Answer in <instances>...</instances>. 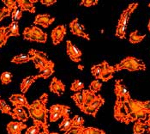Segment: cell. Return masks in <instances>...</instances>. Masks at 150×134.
I'll return each mask as SVG.
<instances>
[{"mask_svg":"<svg viewBox=\"0 0 150 134\" xmlns=\"http://www.w3.org/2000/svg\"><path fill=\"white\" fill-rule=\"evenodd\" d=\"M113 115L116 120L125 125L137 120L145 121L148 113L143 109L142 101L132 99L130 96L116 98Z\"/></svg>","mask_w":150,"mask_h":134,"instance_id":"1","label":"cell"},{"mask_svg":"<svg viewBox=\"0 0 150 134\" xmlns=\"http://www.w3.org/2000/svg\"><path fill=\"white\" fill-rule=\"evenodd\" d=\"M48 101V94H42L40 98L34 101L32 104H29L27 108L29 113V116L32 118L35 125L39 126L43 131H48V124H47V113L46 104Z\"/></svg>","mask_w":150,"mask_h":134,"instance_id":"2","label":"cell"},{"mask_svg":"<svg viewBox=\"0 0 150 134\" xmlns=\"http://www.w3.org/2000/svg\"><path fill=\"white\" fill-rule=\"evenodd\" d=\"M115 71H120L123 70H127L129 71H145L146 65L142 60L132 56H128L122 59L118 64L114 66Z\"/></svg>","mask_w":150,"mask_h":134,"instance_id":"3","label":"cell"},{"mask_svg":"<svg viewBox=\"0 0 150 134\" xmlns=\"http://www.w3.org/2000/svg\"><path fill=\"white\" fill-rule=\"evenodd\" d=\"M23 38L31 41L46 43L47 41V34L44 33L36 26H30L23 30Z\"/></svg>","mask_w":150,"mask_h":134,"instance_id":"4","label":"cell"},{"mask_svg":"<svg viewBox=\"0 0 150 134\" xmlns=\"http://www.w3.org/2000/svg\"><path fill=\"white\" fill-rule=\"evenodd\" d=\"M28 55L31 57V60L34 62L35 67L40 71L44 69V67L46 66L47 62L49 61V59L47 58L46 53L35 50V49H30L28 51Z\"/></svg>","mask_w":150,"mask_h":134,"instance_id":"5","label":"cell"},{"mask_svg":"<svg viewBox=\"0 0 150 134\" xmlns=\"http://www.w3.org/2000/svg\"><path fill=\"white\" fill-rule=\"evenodd\" d=\"M69 29H70V32L72 34L82 37L88 41L90 40V37L88 34L85 32L84 30V26L80 24L79 19L78 18H75L74 20H72L69 22Z\"/></svg>","mask_w":150,"mask_h":134,"instance_id":"6","label":"cell"},{"mask_svg":"<svg viewBox=\"0 0 150 134\" xmlns=\"http://www.w3.org/2000/svg\"><path fill=\"white\" fill-rule=\"evenodd\" d=\"M66 53L72 61L76 63L81 62V57L82 55V53L81 50L77 46H76L70 41H66Z\"/></svg>","mask_w":150,"mask_h":134,"instance_id":"7","label":"cell"},{"mask_svg":"<svg viewBox=\"0 0 150 134\" xmlns=\"http://www.w3.org/2000/svg\"><path fill=\"white\" fill-rule=\"evenodd\" d=\"M66 27L64 25H58L54 29H52L51 37L52 41L54 46H57L59 43H61L64 38V35L66 34Z\"/></svg>","mask_w":150,"mask_h":134,"instance_id":"8","label":"cell"},{"mask_svg":"<svg viewBox=\"0 0 150 134\" xmlns=\"http://www.w3.org/2000/svg\"><path fill=\"white\" fill-rule=\"evenodd\" d=\"M137 7H138V3L130 4L127 8L122 12V14L120 15V17H119V20H118V23H117V24L124 25V26L127 27L131 15L133 14V12L135 11V10H136Z\"/></svg>","mask_w":150,"mask_h":134,"instance_id":"9","label":"cell"},{"mask_svg":"<svg viewBox=\"0 0 150 134\" xmlns=\"http://www.w3.org/2000/svg\"><path fill=\"white\" fill-rule=\"evenodd\" d=\"M55 21V17L51 16L49 14H39L35 16L34 23L35 25H40L43 28H48Z\"/></svg>","mask_w":150,"mask_h":134,"instance_id":"10","label":"cell"},{"mask_svg":"<svg viewBox=\"0 0 150 134\" xmlns=\"http://www.w3.org/2000/svg\"><path fill=\"white\" fill-rule=\"evenodd\" d=\"M50 91L58 95V96H61L64 95V91H65V86L63 83V82L61 80H59L58 78H53L51 84L49 86Z\"/></svg>","mask_w":150,"mask_h":134,"instance_id":"11","label":"cell"},{"mask_svg":"<svg viewBox=\"0 0 150 134\" xmlns=\"http://www.w3.org/2000/svg\"><path fill=\"white\" fill-rule=\"evenodd\" d=\"M114 93H115L116 98H121V97H126L130 96L129 90L126 88L125 84L124 83L122 79L116 80L115 87H114Z\"/></svg>","mask_w":150,"mask_h":134,"instance_id":"12","label":"cell"},{"mask_svg":"<svg viewBox=\"0 0 150 134\" xmlns=\"http://www.w3.org/2000/svg\"><path fill=\"white\" fill-rule=\"evenodd\" d=\"M9 100L15 107H22L28 108L29 106L28 101L23 94H13L11 96Z\"/></svg>","mask_w":150,"mask_h":134,"instance_id":"13","label":"cell"},{"mask_svg":"<svg viewBox=\"0 0 150 134\" xmlns=\"http://www.w3.org/2000/svg\"><path fill=\"white\" fill-rule=\"evenodd\" d=\"M26 128L27 125L21 121H11L6 126L9 134H22V131Z\"/></svg>","mask_w":150,"mask_h":134,"instance_id":"14","label":"cell"},{"mask_svg":"<svg viewBox=\"0 0 150 134\" xmlns=\"http://www.w3.org/2000/svg\"><path fill=\"white\" fill-rule=\"evenodd\" d=\"M38 2L37 0H16L17 6L22 11H29L30 13H35V7L34 4Z\"/></svg>","mask_w":150,"mask_h":134,"instance_id":"15","label":"cell"},{"mask_svg":"<svg viewBox=\"0 0 150 134\" xmlns=\"http://www.w3.org/2000/svg\"><path fill=\"white\" fill-rule=\"evenodd\" d=\"M11 117L13 119H16L23 123L28 120V115L22 107H15L12 110Z\"/></svg>","mask_w":150,"mask_h":134,"instance_id":"16","label":"cell"},{"mask_svg":"<svg viewBox=\"0 0 150 134\" xmlns=\"http://www.w3.org/2000/svg\"><path fill=\"white\" fill-rule=\"evenodd\" d=\"M54 73V63L51 60H49L46 65V66L44 67V69L42 71H40V73L37 76V78H44L47 79L50 78L52 74Z\"/></svg>","mask_w":150,"mask_h":134,"instance_id":"17","label":"cell"},{"mask_svg":"<svg viewBox=\"0 0 150 134\" xmlns=\"http://www.w3.org/2000/svg\"><path fill=\"white\" fill-rule=\"evenodd\" d=\"M115 72L116 71L115 69H114V66H110L106 62L104 70H103V71H102V73H101V75L100 77V79L101 81H103V82H107V81H109L110 79H112V78H113V75H114Z\"/></svg>","mask_w":150,"mask_h":134,"instance_id":"18","label":"cell"},{"mask_svg":"<svg viewBox=\"0 0 150 134\" xmlns=\"http://www.w3.org/2000/svg\"><path fill=\"white\" fill-rule=\"evenodd\" d=\"M19 35H20V33H19L18 22H11V23L8 27H6V33H5L6 39L8 40L11 36L17 37Z\"/></svg>","mask_w":150,"mask_h":134,"instance_id":"19","label":"cell"},{"mask_svg":"<svg viewBox=\"0 0 150 134\" xmlns=\"http://www.w3.org/2000/svg\"><path fill=\"white\" fill-rule=\"evenodd\" d=\"M37 76H28L27 78H25L23 80V82L21 83V85H20V89L21 91L23 92V94L24 95L28 89L31 87V85L35 83V81L37 80Z\"/></svg>","mask_w":150,"mask_h":134,"instance_id":"20","label":"cell"},{"mask_svg":"<svg viewBox=\"0 0 150 134\" xmlns=\"http://www.w3.org/2000/svg\"><path fill=\"white\" fill-rule=\"evenodd\" d=\"M63 118L64 119H63L62 122L58 125V128H59L60 131L67 132L73 126V125H72V119L69 117V113H66L64 115Z\"/></svg>","mask_w":150,"mask_h":134,"instance_id":"21","label":"cell"},{"mask_svg":"<svg viewBox=\"0 0 150 134\" xmlns=\"http://www.w3.org/2000/svg\"><path fill=\"white\" fill-rule=\"evenodd\" d=\"M145 36H146L145 34H139L138 30H135L129 34V41L131 44H138L144 40Z\"/></svg>","mask_w":150,"mask_h":134,"instance_id":"22","label":"cell"},{"mask_svg":"<svg viewBox=\"0 0 150 134\" xmlns=\"http://www.w3.org/2000/svg\"><path fill=\"white\" fill-rule=\"evenodd\" d=\"M105 64H106V61H103L102 63H100L99 65H95L91 67V73L96 79H100V77L104 70Z\"/></svg>","mask_w":150,"mask_h":134,"instance_id":"23","label":"cell"},{"mask_svg":"<svg viewBox=\"0 0 150 134\" xmlns=\"http://www.w3.org/2000/svg\"><path fill=\"white\" fill-rule=\"evenodd\" d=\"M147 131V125L145 121L137 120L134 123L133 125V133L134 134H143Z\"/></svg>","mask_w":150,"mask_h":134,"instance_id":"24","label":"cell"},{"mask_svg":"<svg viewBox=\"0 0 150 134\" xmlns=\"http://www.w3.org/2000/svg\"><path fill=\"white\" fill-rule=\"evenodd\" d=\"M83 95V99H84V105L83 106H88L92 103V101L94 100L96 95L90 91L89 89H83L82 91Z\"/></svg>","mask_w":150,"mask_h":134,"instance_id":"25","label":"cell"},{"mask_svg":"<svg viewBox=\"0 0 150 134\" xmlns=\"http://www.w3.org/2000/svg\"><path fill=\"white\" fill-rule=\"evenodd\" d=\"M30 60H31V57L28 54H19L15 56L11 59V62L16 65H21V64H25Z\"/></svg>","mask_w":150,"mask_h":134,"instance_id":"26","label":"cell"},{"mask_svg":"<svg viewBox=\"0 0 150 134\" xmlns=\"http://www.w3.org/2000/svg\"><path fill=\"white\" fill-rule=\"evenodd\" d=\"M69 111H70V108L67 106V108H66L63 112H58V113H50V116H49V120H50V122H56V121L58 120L60 118L64 117V115L66 113H69Z\"/></svg>","mask_w":150,"mask_h":134,"instance_id":"27","label":"cell"},{"mask_svg":"<svg viewBox=\"0 0 150 134\" xmlns=\"http://www.w3.org/2000/svg\"><path fill=\"white\" fill-rule=\"evenodd\" d=\"M71 98L73 99V101H75V103H76V105L80 108V110H81V108H82V107H83V105H84V99H83V95H82V92H76V93H75L72 96H71Z\"/></svg>","mask_w":150,"mask_h":134,"instance_id":"28","label":"cell"},{"mask_svg":"<svg viewBox=\"0 0 150 134\" xmlns=\"http://www.w3.org/2000/svg\"><path fill=\"white\" fill-rule=\"evenodd\" d=\"M105 103V99L100 96V95H97L94 98V100L93 101L92 103L90 104V106L97 109L99 111V109L102 107V105H104Z\"/></svg>","mask_w":150,"mask_h":134,"instance_id":"29","label":"cell"},{"mask_svg":"<svg viewBox=\"0 0 150 134\" xmlns=\"http://www.w3.org/2000/svg\"><path fill=\"white\" fill-rule=\"evenodd\" d=\"M84 89V84H83V83L81 82L80 80H75L73 83H72V84H71V86H70V90L71 91H75L76 93V92H81V90H83Z\"/></svg>","mask_w":150,"mask_h":134,"instance_id":"30","label":"cell"},{"mask_svg":"<svg viewBox=\"0 0 150 134\" xmlns=\"http://www.w3.org/2000/svg\"><path fill=\"white\" fill-rule=\"evenodd\" d=\"M126 28L124 25L117 24L116 28V36L120 38V39H125V34H126Z\"/></svg>","mask_w":150,"mask_h":134,"instance_id":"31","label":"cell"},{"mask_svg":"<svg viewBox=\"0 0 150 134\" xmlns=\"http://www.w3.org/2000/svg\"><path fill=\"white\" fill-rule=\"evenodd\" d=\"M101 88H102V84L98 79H95V80L92 81L90 85H89V90L92 91L93 93H94V94L99 92L101 89Z\"/></svg>","mask_w":150,"mask_h":134,"instance_id":"32","label":"cell"},{"mask_svg":"<svg viewBox=\"0 0 150 134\" xmlns=\"http://www.w3.org/2000/svg\"><path fill=\"white\" fill-rule=\"evenodd\" d=\"M0 111L2 112L3 113H6L9 115H12V111L11 107L6 103V101L3 99L0 100Z\"/></svg>","mask_w":150,"mask_h":134,"instance_id":"33","label":"cell"},{"mask_svg":"<svg viewBox=\"0 0 150 134\" xmlns=\"http://www.w3.org/2000/svg\"><path fill=\"white\" fill-rule=\"evenodd\" d=\"M23 16V11L17 6L16 9H14L11 12L12 22H18Z\"/></svg>","mask_w":150,"mask_h":134,"instance_id":"34","label":"cell"},{"mask_svg":"<svg viewBox=\"0 0 150 134\" xmlns=\"http://www.w3.org/2000/svg\"><path fill=\"white\" fill-rule=\"evenodd\" d=\"M0 80L3 84H9L12 81V74L9 71H4L1 74Z\"/></svg>","mask_w":150,"mask_h":134,"instance_id":"35","label":"cell"},{"mask_svg":"<svg viewBox=\"0 0 150 134\" xmlns=\"http://www.w3.org/2000/svg\"><path fill=\"white\" fill-rule=\"evenodd\" d=\"M81 111L83 112L86 114H88V115H91L93 117H96V114L98 113V110L92 108L90 105H88V106H83L82 108L81 109Z\"/></svg>","mask_w":150,"mask_h":134,"instance_id":"36","label":"cell"},{"mask_svg":"<svg viewBox=\"0 0 150 134\" xmlns=\"http://www.w3.org/2000/svg\"><path fill=\"white\" fill-rule=\"evenodd\" d=\"M66 108H67V106H65V105L54 104V105H52V106L50 107V108L48 109V113H52L63 112Z\"/></svg>","mask_w":150,"mask_h":134,"instance_id":"37","label":"cell"},{"mask_svg":"<svg viewBox=\"0 0 150 134\" xmlns=\"http://www.w3.org/2000/svg\"><path fill=\"white\" fill-rule=\"evenodd\" d=\"M6 33V27H0V47L4 46L7 43V39L5 36Z\"/></svg>","mask_w":150,"mask_h":134,"instance_id":"38","label":"cell"},{"mask_svg":"<svg viewBox=\"0 0 150 134\" xmlns=\"http://www.w3.org/2000/svg\"><path fill=\"white\" fill-rule=\"evenodd\" d=\"M72 125H73V126H76V127L83 126L84 119L80 115H75L72 119Z\"/></svg>","mask_w":150,"mask_h":134,"instance_id":"39","label":"cell"},{"mask_svg":"<svg viewBox=\"0 0 150 134\" xmlns=\"http://www.w3.org/2000/svg\"><path fill=\"white\" fill-rule=\"evenodd\" d=\"M100 131V129L95 127H84L81 134H99Z\"/></svg>","mask_w":150,"mask_h":134,"instance_id":"40","label":"cell"},{"mask_svg":"<svg viewBox=\"0 0 150 134\" xmlns=\"http://www.w3.org/2000/svg\"><path fill=\"white\" fill-rule=\"evenodd\" d=\"M2 2L4 4L5 7L11 11H13L14 9H16L17 7L16 1H15V0H3Z\"/></svg>","mask_w":150,"mask_h":134,"instance_id":"41","label":"cell"},{"mask_svg":"<svg viewBox=\"0 0 150 134\" xmlns=\"http://www.w3.org/2000/svg\"><path fill=\"white\" fill-rule=\"evenodd\" d=\"M12 11L7 9L6 7H4V8H0V22L2 20H4L5 17H8L10 16H11Z\"/></svg>","mask_w":150,"mask_h":134,"instance_id":"42","label":"cell"},{"mask_svg":"<svg viewBox=\"0 0 150 134\" xmlns=\"http://www.w3.org/2000/svg\"><path fill=\"white\" fill-rule=\"evenodd\" d=\"M84 126H80V127H76V126H72L69 131L65 132L64 134H81L82 130H83Z\"/></svg>","mask_w":150,"mask_h":134,"instance_id":"43","label":"cell"},{"mask_svg":"<svg viewBox=\"0 0 150 134\" xmlns=\"http://www.w3.org/2000/svg\"><path fill=\"white\" fill-rule=\"evenodd\" d=\"M40 128L34 125L27 129L25 134H40Z\"/></svg>","mask_w":150,"mask_h":134,"instance_id":"44","label":"cell"},{"mask_svg":"<svg viewBox=\"0 0 150 134\" xmlns=\"http://www.w3.org/2000/svg\"><path fill=\"white\" fill-rule=\"evenodd\" d=\"M98 0H82L80 3V5H83L85 7H91L93 5H96L98 4Z\"/></svg>","mask_w":150,"mask_h":134,"instance_id":"45","label":"cell"},{"mask_svg":"<svg viewBox=\"0 0 150 134\" xmlns=\"http://www.w3.org/2000/svg\"><path fill=\"white\" fill-rule=\"evenodd\" d=\"M142 107H143V109L148 113V115L150 114V101H142Z\"/></svg>","mask_w":150,"mask_h":134,"instance_id":"46","label":"cell"},{"mask_svg":"<svg viewBox=\"0 0 150 134\" xmlns=\"http://www.w3.org/2000/svg\"><path fill=\"white\" fill-rule=\"evenodd\" d=\"M40 2L46 6H51V5L54 4L57 1L56 0H40Z\"/></svg>","mask_w":150,"mask_h":134,"instance_id":"47","label":"cell"},{"mask_svg":"<svg viewBox=\"0 0 150 134\" xmlns=\"http://www.w3.org/2000/svg\"><path fill=\"white\" fill-rule=\"evenodd\" d=\"M145 123H146V125L148 127V133L147 134H150V114L148 115L147 120H145Z\"/></svg>","mask_w":150,"mask_h":134,"instance_id":"48","label":"cell"},{"mask_svg":"<svg viewBox=\"0 0 150 134\" xmlns=\"http://www.w3.org/2000/svg\"><path fill=\"white\" fill-rule=\"evenodd\" d=\"M49 132H46V131H42L41 133H40V134H48Z\"/></svg>","mask_w":150,"mask_h":134,"instance_id":"49","label":"cell"},{"mask_svg":"<svg viewBox=\"0 0 150 134\" xmlns=\"http://www.w3.org/2000/svg\"><path fill=\"white\" fill-rule=\"evenodd\" d=\"M78 68H79V69H80L81 71H82L84 67H83V66H81V65H79V66H78Z\"/></svg>","mask_w":150,"mask_h":134,"instance_id":"50","label":"cell"},{"mask_svg":"<svg viewBox=\"0 0 150 134\" xmlns=\"http://www.w3.org/2000/svg\"><path fill=\"white\" fill-rule=\"evenodd\" d=\"M148 28H149V32H150V19H149V24H148Z\"/></svg>","mask_w":150,"mask_h":134,"instance_id":"51","label":"cell"},{"mask_svg":"<svg viewBox=\"0 0 150 134\" xmlns=\"http://www.w3.org/2000/svg\"><path fill=\"white\" fill-rule=\"evenodd\" d=\"M99 134H105V133L103 130H101V131H100V133Z\"/></svg>","mask_w":150,"mask_h":134,"instance_id":"52","label":"cell"},{"mask_svg":"<svg viewBox=\"0 0 150 134\" xmlns=\"http://www.w3.org/2000/svg\"><path fill=\"white\" fill-rule=\"evenodd\" d=\"M48 134H58V133H49Z\"/></svg>","mask_w":150,"mask_h":134,"instance_id":"53","label":"cell"},{"mask_svg":"<svg viewBox=\"0 0 150 134\" xmlns=\"http://www.w3.org/2000/svg\"><path fill=\"white\" fill-rule=\"evenodd\" d=\"M148 6H149V7H150V4H149V5H148Z\"/></svg>","mask_w":150,"mask_h":134,"instance_id":"54","label":"cell"},{"mask_svg":"<svg viewBox=\"0 0 150 134\" xmlns=\"http://www.w3.org/2000/svg\"><path fill=\"white\" fill-rule=\"evenodd\" d=\"M0 100H1V97H0Z\"/></svg>","mask_w":150,"mask_h":134,"instance_id":"55","label":"cell"}]
</instances>
